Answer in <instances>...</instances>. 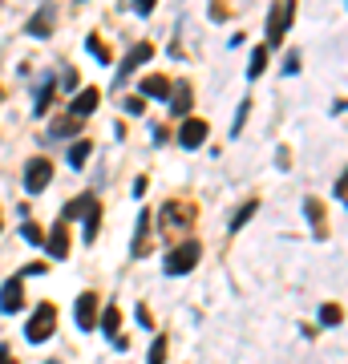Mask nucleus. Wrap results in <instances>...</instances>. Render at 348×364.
Instances as JSON below:
<instances>
[{"mask_svg":"<svg viewBox=\"0 0 348 364\" xmlns=\"http://www.w3.org/2000/svg\"><path fill=\"white\" fill-rule=\"evenodd\" d=\"M255 211H259V202H247V207H243V211H239V215L231 219V231H239V227H243V223H247V219L255 215Z\"/></svg>","mask_w":348,"mask_h":364,"instance_id":"23","label":"nucleus"},{"mask_svg":"<svg viewBox=\"0 0 348 364\" xmlns=\"http://www.w3.org/2000/svg\"><path fill=\"white\" fill-rule=\"evenodd\" d=\"M207 142V122L202 117H186L183 130H179V146L183 150H199Z\"/></svg>","mask_w":348,"mask_h":364,"instance_id":"5","label":"nucleus"},{"mask_svg":"<svg viewBox=\"0 0 348 364\" xmlns=\"http://www.w3.org/2000/svg\"><path fill=\"white\" fill-rule=\"evenodd\" d=\"M53 320H57V308H53V304H41V308L33 312V320H29V328H25L29 344H41V340H49V336H53Z\"/></svg>","mask_w":348,"mask_h":364,"instance_id":"3","label":"nucleus"},{"mask_svg":"<svg viewBox=\"0 0 348 364\" xmlns=\"http://www.w3.org/2000/svg\"><path fill=\"white\" fill-rule=\"evenodd\" d=\"M89 150H94V146H89L85 138H82V142H73V146H69V166H73V170H82L85 158H89Z\"/></svg>","mask_w":348,"mask_h":364,"instance_id":"15","label":"nucleus"},{"mask_svg":"<svg viewBox=\"0 0 348 364\" xmlns=\"http://www.w3.org/2000/svg\"><path fill=\"white\" fill-rule=\"evenodd\" d=\"M191 223V207L186 202H166L162 207V227L170 231V227H186Z\"/></svg>","mask_w":348,"mask_h":364,"instance_id":"9","label":"nucleus"},{"mask_svg":"<svg viewBox=\"0 0 348 364\" xmlns=\"http://www.w3.org/2000/svg\"><path fill=\"white\" fill-rule=\"evenodd\" d=\"M73 312H77V328H94V324H98V296H94V292H82V296H77V308H73Z\"/></svg>","mask_w":348,"mask_h":364,"instance_id":"6","label":"nucleus"},{"mask_svg":"<svg viewBox=\"0 0 348 364\" xmlns=\"http://www.w3.org/2000/svg\"><path fill=\"white\" fill-rule=\"evenodd\" d=\"M20 235H25L29 243H41V227H37V223H25V227H20Z\"/></svg>","mask_w":348,"mask_h":364,"instance_id":"26","label":"nucleus"},{"mask_svg":"<svg viewBox=\"0 0 348 364\" xmlns=\"http://www.w3.org/2000/svg\"><path fill=\"white\" fill-rule=\"evenodd\" d=\"M340 304H324V308H320V324H324V328H336V324H340Z\"/></svg>","mask_w":348,"mask_h":364,"instance_id":"17","label":"nucleus"},{"mask_svg":"<svg viewBox=\"0 0 348 364\" xmlns=\"http://www.w3.org/2000/svg\"><path fill=\"white\" fill-rule=\"evenodd\" d=\"M117 324H122L117 308H114V304H105V316H101V328H105V336H110V340H117Z\"/></svg>","mask_w":348,"mask_h":364,"instance_id":"16","label":"nucleus"},{"mask_svg":"<svg viewBox=\"0 0 348 364\" xmlns=\"http://www.w3.org/2000/svg\"><path fill=\"white\" fill-rule=\"evenodd\" d=\"M162 356H166V336H158V340L150 344V364H162Z\"/></svg>","mask_w":348,"mask_h":364,"instance_id":"24","label":"nucleus"},{"mask_svg":"<svg viewBox=\"0 0 348 364\" xmlns=\"http://www.w3.org/2000/svg\"><path fill=\"white\" fill-rule=\"evenodd\" d=\"M89 202H94L89 195H82V199H73V202L65 207V219H77V215H85V211H89Z\"/></svg>","mask_w":348,"mask_h":364,"instance_id":"21","label":"nucleus"},{"mask_svg":"<svg viewBox=\"0 0 348 364\" xmlns=\"http://www.w3.org/2000/svg\"><path fill=\"white\" fill-rule=\"evenodd\" d=\"M292 13H296V0H276V4H271V13H267V45H264V49H276L283 37H288Z\"/></svg>","mask_w":348,"mask_h":364,"instance_id":"1","label":"nucleus"},{"mask_svg":"<svg viewBox=\"0 0 348 364\" xmlns=\"http://www.w3.org/2000/svg\"><path fill=\"white\" fill-rule=\"evenodd\" d=\"M150 53H154V49H150L146 41H142V45H134V49H130V57L122 61V73H117V82H126V77H130L134 69L142 65V61H150Z\"/></svg>","mask_w":348,"mask_h":364,"instance_id":"10","label":"nucleus"},{"mask_svg":"<svg viewBox=\"0 0 348 364\" xmlns=\"http://www.w3.org/2000/svg\"><path fill=\"white\" fill-rule=\"evenodd\" d=\"M49 178H53V162L49 158H33L29 170H25V190H29V195H41V190L49 186Z\"/></svg>","mask_w":348,"mask_h":364,"instance_id":"4","label":"nucleus"},{"mask_svg":"<svg viewBox=\"0 0 348 364\" xmlns=\"http://www.w3.org/2000/svg\"><path fill=\"white\" fill-rule=\"evenodd\" d=\"M20 275H45V264H29L25 271H20Z\"/></svg>","mask_w":348,"mask_h":364,"instance_id":"29","label":"nucleus"},{"mask_svg":"<svg viewBox=\"0 0 348 364\" xmlns=\"http://www.w3.org/2000/svg\"><path fill=\"white\" fill-rule=\"evenodd\" d=\"M191 101H195V93H191V85H174V101H170V114H179V117H186L191 114Z\"/></svg>","mask_w":348,"mask_h":364,"instance_id":"13","label":"nucleus"},{"mask_svg":"<svg viewBox=\"0 0 348 364\" xmlns=\"http://www.w3.org/2000/svg\"><path fill=\"white\" fill-rule=\"evenodd\" d=\"M49 98H53V77H45V82H41V89H37V114L49 105Z\"/></svg>","mask_w":348,"mask_h":364,"instance_id":"22","label":"nucleus"},{"mask_svg":"<svg viewBox=\"0 0 348 364\" xmlns=\"http://www.w3.org/2000/svg\"><path fill=\"white\" fill-rule=\"evenodd\" d=\"M29 33L33 37H49L53 29H49V8H45V13H37L33 20H29Z\"/></svg>","mask_w":348,"mask_h":364,"instance_id":"18","label":"nucleus"},{"mask_svg":"<svg viewBox=\"0 0 348 364\" xmlns=\"http://www.w3.org/2000/svg\"><path fill=\"white\" fill-rule=\"evenodd\" d=\"M25 308V292H20V280H8L0 287V312H20Z\"/></svg>","mask_w":348,"mask_h":364,"instance_id":"8","label":"nucleus"},{"mask_svg":"<svg viewBox=\"0 0 348 364\" xmlns=\"http://www.w3.org/2000/svg\"><path fill=\"white\" fill-rule=\"evenodd\" d=\"M98 101H101V89H82L73 98V105H69V117H89L98 110Z\"/></svg>","mask_w":348,"mask_h":364,"instance_id":"7","label":"nucleus"},{"mask_svg":"<svg viewBox=\"0 0 348 364\" xmlns=\"http://www.w3.org/2000/svg\"><path fill=\"white\" fill-rule=\"evenodd\" d=\"M126 110H130V114H142V110H146V101H142V98H130V101H126Z\"/></svg>","mask_w":348,"mask_h":364,"instance_id":"28","label":"nucleus"},{"mask_svg":"<svg viewBox=\"0 0 348 364\" xmlns=\"http://www.w3.org/2000/svg\"><path fill=\"white\" fill-rule=\"evenodd\" d=\"M202 247L191 239V243H183V247H174L170 255H166V275H186V271H195V264H199Z\"/></svg>","mask_w":348,"mask_h":364,"instance_id":"2","label":"nucleus"},{"mask_svg":"<svg viewBox=\"0 0 348 364\" xmlns=\"http://www.w3.org/2000/svg\"><path fill=\"white\" fill-rule=\"evenodd\" d=\"M85 49L94 53V57H98L101 65H105V61H110V45H105V41H101V37H89V41H85Z\"/></svg>","mask_w":348,"mask_h":364,"instance_id":"19","label":"nucleus"},{"mask_svg":"<svg viewBox=\"0 0 348 364\" xmlns=\"http://www.w3.org/2000/svg\"><path fill=\"white\" fill-rule=\"evenodd\" d=\"M77 126H73V117H61V122H53V138H65V134H73Z\"/></svg>","mask_w":348,"mask_h":364,"instance_id":"25","label":"nucleus"},{"mask_svg":"<svg viewBox=\"0 0 348 364\" xmlns=\"http://www.w3.org/2000/svg\"><path fill=\"white\" fill-rule=\"evenodd\" d=\"M283 69H288V73H296V69H299V53H292V57L283 61Z\"/></svg>","mask_w":348,"mask_h":364,"instance_id":"30","label":"nucleus"},{"mask_svg":"<svg viewBox=\"0 0 348 364\" xmlns=\"http://www.w3.org/2000/svg\"><path fill=\"white\" fill-rule=\"evenodd\" d=\"M98 223H101V207L98 202H89V211H85V243L98 239Z\"/></svg>","mask_w":348,"mask_h":364,"instance_id":"14","label":"nucleus"},{"mask_svg":"<svg viewBox=\"0 0 348 364\" xmlns=\"http://www.w3.org/2000/svg\"><path fill=\"white\" fill-rule=\"evenodd\" d=\"M154 4H158V0H134V8H138L142 17H150V13H154Z\"/></svg>","mask_w":348,"mask_h":364,"instance_id":"27","label":"nucleus"},{"mask_svg":"<svg viewBox=\"0 0 348 364\" xmlns=\"http://www.w3.org/2000/svg\"><path fill=\"white\" fill-rule=\"evenodd\" d=\"M0 364H13V348L8 344H0Z\"/></svg>","mask_w":348,"mask_h":364,"instance_id":"31","label":"nucleus"},{"mask_svg":"<svg viewBox=\"0 0 348 364\" xmlns=\"http://www.w3.org/2000/svg\"><path fill=\"white\" fill-rule=\"evenodd\" d=\"M142 93H146V98L166 101V98H170V82H166L162 73H150V77H142Z\"/></svg>","mask_w":348,"mask_h":364,"instance_id":"11","label":"nucleus"},{"mask_svg":"<svg viewBox=\"0 0 348 364\" xmlns=\"http://www.w3.org/2000/svg\"><path fill=\"white\" fill-rule=\"evenodd\" d=\"M264 69H267V49H264V45H259V49L251 53V65H247V73H251V77H259Z\"/></svg>","mask_w":348,"mask_h":364,"instance_id":"20","label":"nucleus"},{"mask_svg":"<svg viewBox=\"0 0 348 364\" xmlns=\"http://www.w3.org/2000/svg\"><path fill=\"white\" fill-rule=\"evenodd\" d=\"M69 223H57L53 227V235H49V255H57V259H65L69 255Z\"/></svg>","mask_w":348,"mask_h":364,"instance_id":"12","label":"nucleus"}]
</instances>
